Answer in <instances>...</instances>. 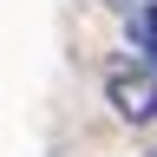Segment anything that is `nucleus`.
Instances as JSON below:
<instances>
[{
  "instance_id": "1",
  "label": "nucleus",
  "mask_w": 157,
  "mask_h": 157,
  "mask_svg": "<svg viewBox=\"0 0 157 157\" xmlns=\"http://www.w3.org/2000/svg\"><path fill=\"white\" fill-rule=\"evenodd\" d=\"M105 98H111V111L124 124H151L157 118V59H144V52L118 59L105 72Z\"/></svg>"
}]
</instances>
